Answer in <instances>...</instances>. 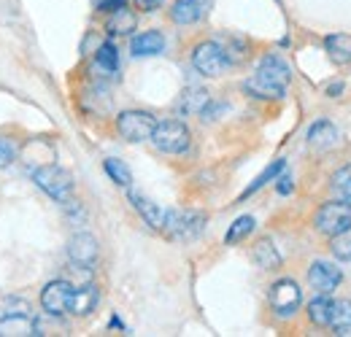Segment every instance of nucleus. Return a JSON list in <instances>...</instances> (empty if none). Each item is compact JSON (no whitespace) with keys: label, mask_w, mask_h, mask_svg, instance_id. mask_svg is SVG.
<instances>
[{"label":"nucleus","mask_w":351,"mask_h":337,"mask_svg":"<svg viewBox=\"0 0 351 337\" xmlns=\"http://www.w3.org/2000/svg\"><path fill=\"white\" fill-rule=\"evenodd\" d=\"M289 82H292V68L278 54H265L254 76L243 84V89L260 100H278V97H284Z\"/></svg>","instance_id":"f257e3e1"},{"label":"nucleus","mask_w":351,"mask_h":337,"mask_svg":"<svg viewBox=\"0 0 351 337\" xmlns=\"http://www.w3.org/2000/svg\"><path fill=\"white\" fill-rule=\"evenodd\" d=\"M33 181L38 189H44L54 203H71L73 200V178L71 173L60 165H44L33 173Z\"/></svg>","instance_id":"f03ea898"},{"label":"nucleus","mask_w":351,"mask_h":337,"mask_svg":"<svg viewBox=\"0 0 351 337\" xmlns=\"http://www.w3.org/2000/svg\"><path fill=\"white\" fill-rule=\"evenodd\" d=\"M162 154H181L189 149V127L178 119H165L157 122L152 138H149Z\"/></svg>","instance_id":"7ed1b4c3"},{"label":"nucleus","mask_w":351,"mask_h":337,"mask_svg":"<svg viewBox=\"0 0 351 337\" xmlns=\"http://www.w3.org/2000/svg\"><path fill=\"white\" fill-rule=\"evenodd\" d=\"M192 65L200 76H208V79H217L227 71L230 60H227V51L224 46L217 41H203L195 46L192 51Z\"/></svg>","instance_id":"20e7f679"},{"label":"nucleus","mask_w":351,"mask_h":337,"mask_svg":"<svg viewBox=\"0 0 351 337\" xmlns=\"http://www.w3.org/2000/svg\"><path fill=\"white\" fill-rule=\"evenodd\" d=\"M206 213L200 211H168L162 229L173 240H192L206 229Z\"/></svg>","instance_id":"39448f33"},{"label":"nucleus","mask_w":351,"mask_h":337,"mask_svg":"<svg viewBox=\"0 0 351 337\" xmlns=\"http://www.w3.org/2000/svg\"><path fill=\"white\" fill-rule=\"evenodd\" d=\"M154 127H157V119H154L149 111H122V114L117 116V129H119V135H122L125 140H130V143H143V140H149L152 132H154Z\"/></svg>","instance_id":"423d86ee"},{"label":"nucleus","mask_w":351,"mask_h":337,"mask_svg":"<svg viewBox=\"0 0 351 337\" xmlns=\"http://www.w3.org/2000/svg\"><path fill=\"white\" fill-rule=\"evenodd\" d=\"M313 227L322 232V235H338L343 232L346 227H351V205L338 200V203H324L316 216H313Z\"/></svg>","instance_id":"0eeeda50"},{"label":"nucleus","mask_w":351,"mask_h":337,"mask_svg":"<svg viewBox=\"0 0 351 337\" xmlns=\"http://www.w3.org/2000/svg\"><path fill=\"white\" fill-rule=\"evenodd\" d=\"M303 302V292L292 278H281L270 286V305L278 316H292Z\"/></svg>","instance_id":"6e6552de"},{"label":"nucleus","mask_w":351,"mask_h":337,"mask_svg":"<svg viewBox=\"0 0 351 337\" xmlns=\"http://www.w3.org/2000/svg\"><path fill=\"white\" fill-rule=\"evenodd\" d=\"M343 281V273L338 264L327 262V259H316L311 267H308V284L319 292V295H332Z\"/></svg>","instance_id":"1a4fd4ad"},{"label":"nucleus","mask_w":351,"mask_h":337,"mask_svg":"<svg viewBox=\"0 0 351 337\" xmlns=\"http://www.w3.org/2000/svg\"><path fill=\"white\" fill-rule=\"evenodd\" d=\"M100 256V246H97V238L89 235V232H76L71 240H68V259L82 267V270H92L95 262Z\"/></svg>","instance_id":"9d476101"},{"label":"nucleus","mask_w":351,"mask_h":337,"mask_svg":"<svg viewBox=\"0 0 351 337\" xmlns=\"http://www.w3.org/2000/svg\"><path fill=\"white\" fill-rule=\"evenodd\" d=\"M71 292H73V286L68 281H62V278L49 281L44 286V292H41V308H44L49 316H62L68 310Z\"/></svg>","instance_id":"9b49d317"},{"label":"nucleus","mask_w":351,"mask_h":337,"mask_svg":"<svg viewBox=\"0 0 351 337\" xmlns=\"http://www.w3.org/2000/svg\"><path fill=\"white\" fill-rule=\"evenodd\" d=\"M211 8V0H176L171 5V19L176 25H195Z\"/></svg>","instance_id":"f8f14e48"},{"label":"nucleus","mask_w":351,"mask_h":337,"mask_svg":"<svg viewBox=\"0 0 351 337\" xmlns=\"http://www.w3.org/2000/svg\"><path fill=\"white\" fill-rule=\"evenodd\" d=\"M97 299H100V292H97L95 284H87L82 289H73L65 313H71V316H89L97 308Z\"/></svg>","instance_id":"ddd939ff"},{"label":"nucleus","mask_w":351,"mask_h":337,"mask_svg":"<svg viewBox=\"0 0 351 337\" xmlns=\"http://www.w3.org/2000/svg\"><path fill=\"white\" fill-rule=\"evenodd\" d=\"M36 335V319L27 313H8L0 319V337H30Z\"/></svg>","instance_id":"4468645a"},{"label":"nucleus","mask_w":351,"mask_h":337,"mask_svg":"<svg viewBox=\"0 0 351 337\" xmlns=\"http://www.w3.org/2000/svg\"><path fill=\"white\" fill-rule=\"evenodd\" d=\"M208 100H211L208 89H203V86H189V89L181 92L176 108H178V114H184V116H197V114L208 105Z\"/></svg>","instance_id":"2eb2a0df"},{"label":"nucleus","mask_w":351,"mask_h":337,"mask_svg":"<svg viewBox=\"0 0 351 337\" xmlns=\"http://www.w3.org/2000/svg\"><path fill=\"white\" fill-rule=\"evenodd\" d=\"M130 49L135 57H157L165 51V36L160 30H146L132 38Z\"/></svg>","instance_id":"dca6fc26"},{"label":"nucleus","mask_w":351,"mask_h":337,"mask_svg":"<svg viewBox=\"0 0 351 337\" xmlns=\"http://www.w3.org/2000/svg\"><path fill=\"white\" fill-rule=\"evenodd\" d=\"M338 129H335V125L332 122H327V119H322V122H316V125H311V129H308V143L313 146V149H332L335 143H338Z\"/></svg>","instance_id":"f3484780"},{"label":"nucleus","mask_w":351,"mask_h":337,"mask_svg":"<svg viewBox=\"0 0 351 337\" xmlns=\"http://www.w3.org/2000/svg\"><path fill=\"white\" fill-rule=\"evenodd\" d=\"M130 200H132V205H135V211L141 213V219H143L152 229H162V224H165V211H162L157 203H152V200H146V197H141V195H135V192H130Z\"/></svg>","instance_id":"a211bd4d"},{"label":"nucleus","mask_w":351,"mask_h":337,"mask_svg":"<svg viewBox=\"0 0 351 337\" xmlns=\"http://www.w3.org/2000/svg\"><path fill=\"white\" fill-rule=\"evenodd\" d=\"M324 49H327V57H330L335 65H349L351 62V36H346V33L327 36Z\"/></svg>","instance_id":"6ab92c4d"},{"label":"nucleus","mask_w":351,"mask_h":337,"mask_svg":"<svg viewBox=\"0 0 351 337\" xmlns=\"http://www.w3.org/2000/svg\"><path fill=\"white\" fill-rule=\"evenodd\" d=\"M335 329V335H351V299H338L332 302L330 310V324Z\"/></svg>","instance_id":"aec40b11"},{"label":"nucleus","mask_w":351,"mask_h":337,"mask_svg":"<svg viewBox=\"0 0 351 337\" xmlns=\"http://www.w3.org/2000/svg\"><path fill=\"white\" fill-rule=\"evenodd\" d=\"M135 25H138L135 14H132V11H128V8L122 5V8H117V11L108 16L106 30H108L111 36H130L132 30H135Z\"/></svg>","instance_id":"412c9836"},{"label":"nucleus","mask_w":351,"mask_h":337,"mask_svg":"<svg viewBox=\"0 0 351 337\" xmlns=\"http://www.w3.org/2000/svg\"><path fill=\"white\" fill-rule=\"evenodd\" d=\"M330 310H332V299L327 295H319L316 299L308 302V319L313 327H327L330 324Z\"/></svg>","instance_id":"4be33fe9"},{"label":"nucleus","mask_w":351,"mask_h":337,"mask_svg":"<svg viewBox=\"0 0 351 337\" xmlns=\"http://www.w3.org/2000/svg\"><path fill=\"white\" fill-rule=\"evenodd\" d=\"M254 259H257V264H260L263 270H276V267L281 264V253L276 251V246H273L270 240H260V243L254 246Z\"/></svg>","instance_id":"5701e85b"},{"label":"nucleus","mask_w":351,"mask_h":337,"mask_svg":"<svg viewBox=\"0 0 351 337\" xmlns=\"http://www.w3.org/2000/svg\"><path fill=\"white\" fill-rule=\"evenodd\" d=\"M95 62H97L100 71L117 73V71H119V51H117V46H114V43H100V49H97V54H95Z\"/></svg>","instance_id":"b1692460"},{"label":"nucleus","mask_w":351,"mask_h":337,"mask_svg":"<svg viewBox=\"0 0 351 337\" xmlns=\"http://www.w3.org/2000/svg\"><path fill=\"white\" fill-rule=\"evenodd\" d=\"M254 216H241V219H235L232 224H230V229H227V235H224V243L227 246H232V243H238V240H243V238H249L252 235V229H254Z\"/></svg>","instance_id":"393cba45"},{"label":"nucleus","mask_w":351,"mask_h":337,"mask_svg":"<svg viewBox=\"0 0 351 337\" xmlns=\"http://www.w3.org/2000/svg\"><path fill=\"white\" fill-rule=\"evenodd\" d=\"M103 168H106V173L111 175V181H114V184H119V186H125V189L132 184V173L122 160H114V157H111V160H106V162H103Z\"/></svg>","instance_id":"a878e982"},{"label":"nucleus","mask_w":351,"mask_h":337,"mask_svg":"<svg viewBox=\"0 0 351 337\" xmlns=\"http://www.w3.org/2000/svg\"><path fill=\"white\" fill-rule=\"evenodd\" d=\"M284 168H287V162H284V160H276L273 165H267V168H265L263 173L257 175V181H254V184H252V186L243 192V197H249V195H254L257 189H263L267 181H273L276 175H281V173H284Z\"/></svg>","instance_id":"bb28decb"},{"label":"nucleus","mask_w":351,"mask_h":337,"mask_svg":"<svg viewBox=\"0 0 351 337\" xmlns=\"http://www.w3.org/2000/svg\"><path fill=\"white\" fill-rule=\"evenodd\" d=\"M330 249H332V253H335V259L351 262V227H346V229L338 232V235H332Z\"/></svg>","instance_id":"cd10ccee"},{"label":"nucleus","mask_w":351,"mask_h":337,"mask_svg":"<svg viewBox=\"0 0 351 337\" xmlns=\"http://www.w3.org/2000/svg\"><path fill=\"white\" fill-rule=\"evenodd\" d=\"M16 157H19V143L14 138L0 135V170L11 168L16 162Z\"/></svg>","instance_id":"c85d7f7f"},{"label":"nucleus","mask_w":351,"mask_h":337,"mask_svg":"<svg viewBox=\"0 0 351 337\" xmlns=\"http://www.w3.org/2000/svg\"><path fill=\"white\" fill-rule=\"evenodd\" d=\"M332 192H335V197L338 200H346L351 192V165L346 168H341L335 175H332Z\"/></svg>","instance_id":"c756f323"},{"label":"nucleus","mask_w":351,"mask_h":337,"mask_svg":"<svg viewBox=\"0 0 351 337\" xmlns=\"http://www.w3.org/2000/svg\"><path fill=\"white\" fill-rule=\"evenodd\" d=\"M135 5H138L143 14H152V11L162 8V0H135Z\"/></svg>","instance_id":"7c9ffc66"},{"label":"nucleus","mask_w":351,"mask_h":337,"mask_svg":"<svg viewBox=\"0 0 351 337\" xmlns=\"http://www.w3.org/2000/svg\"><path fill=\"white\" fill-rule=\"evenodd\" d=\"M122 5H125V0H100V3H97L100 11H117V8H122Z\"/></svg>","instance_id":"2f4dec72"},{"label":"nucleus","mask_w":351,"mask_h":337,"mask_svg":"<svg viewBox=\"0 0 351 337\" xmlns=\"http://www.w3.org/2000/svg\"><path fill=\"white\" fill-rule=\"evenodd\" d=\"M278 192H281V195H289V192H292V175H289V173L278 178Z\"/></svg>","instance_id":"473e14b6"},{"label":"nucleus","mask_w":351,"mask_h":337,"mask_svg":"<svg viewBox=\"0 0 351 337\" xmlns=\"http://www.w3.org/2000/svg\"><path fill=\"white\" fill-rule=\"evenodd\" d=\"M338 92H343V82H338V84H330V86H327V95H330V97H338Z\"/></svg>","instance_id":"72a5a7b5"},{"label":"nucleus","mask_w":351,"mask_h":337,"mask_svg":"<svg viewBox=\"0 0 351 337\" xmlns=\"http://www.w3.org/2000/svg\"><path fill=\"white\" fill-rule=\"evenodd\" d=\"M343 203H349V205H351V192H349V197H346V200H343Z\"/></svg>","instance_id":"f704fd0d"}]
</instances>
